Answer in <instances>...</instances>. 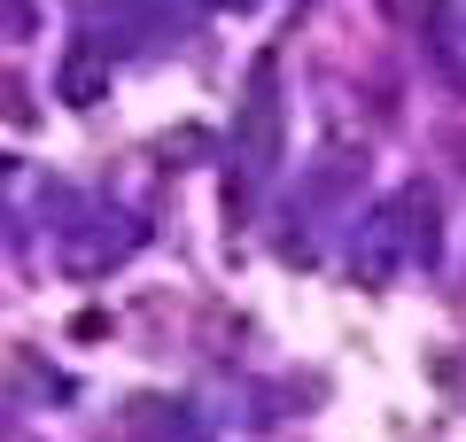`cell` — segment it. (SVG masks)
I'll use <instances>...</instances> for the list:
<instances>
[{
    "label": "cell",
    "mask_w": 466,
    "mask_h": 442,
    "mask_svg": "<svg viewBox=\"0 0 466 442\" xmlns=\"http://www.w3.org/2000/svg\"><path fill=\"white\" fill-rule=\"evenodd\" d=\"M233 156H241V179H272V171H280V55H257L249 63Z\"/></svg>",
    "instance_id": "6da1fadb"
},
{
    "label": "cell",
    "mask_w": 466,
    "mask_h": 442,
    "mask_svg": "<svg viewBox=\"0 0 466 442\" xmlns=\"http://www.w3.org/2000/svg\"><path fill=\"white\" fill-rule=\"evenodd\" d=\"M404 264H412V226H404L397 195H389L381 210L358 226V241H350V279H358V287H389Z\"/></svg>",
    "instance_id": "7a4b0ae2"
},
{
    "label": "cell",
    "mask_w": 466,
    "mask_h": 442,
    "mask_svg": "<svg viewBox=\"0 0 466 442\" xmlns=\"http://www.w3.org/2000/svg\"><path fill=\"white\" fill-rule=\"evenodd\" d=\"M55 101H70V109H94V101H109V55H101L94 39H70V47H63Z\"/></svg>",
    "instance_id": "3957f363"
},
{
    "label": "cell",
    "mask_w": 466,
    "mask_h": 442,
    "mask_svg": "<svg viewBox=\"0 0 466 442\" xmlns=\"http://www.w3.org/2000/svg\"><path fill=\"white\" fill-rule=\"evenodd\" d=\"M358 179H366V147H358V156H350V147H327V156L303 171V195L311 202H342Z\"/></svg>",
    "instance_id": "277c9868"
},
{
    "label": "cell",
    "mask_w": 466,
    "mask_h": 442,
    "mask_svg": "<svg viewBox=\"0 0 466 442\" xmlns=\"http://www.w3.org/2000/svg\"><path fill=\"white\" fill-rule=\"evenodd\" d=\"M133 248H140V226L125 217V226H116V233H101V241H70V248H63V264L86 279V272H101V264H125Z\"/></svg>",
    "instance_id": "5b68a950"
},
{
    "label": "cell",
    "mask_w": 466,
    "mask_h": 442,
    "mask_svg": "<svg viewBox=\"0 0 466 442\" xmlns=\"http://www.w3.org/2000/svg\"><path fill=\"white\" fill-rule=\"evenodd\" d=\"M397 210H404V226H412V264H435V248H443V233H435V195L428 186H404Z\"/></svg>",
    "instance_id": "8992f818"
},
{
    "label": "cell",
    "mask_w": 466,
    "mask_h": 442,
    "mask_svg": "<svg viewBox=\"0 0 466 442\" xmlns=\"http://www.w3.org/2000/svg\"><path fill=\"white\" fill-rule=\"evenodd\" d=\"M8 32H16V39H32V0H8Z\"/></svg>",
    "instance_id": "52a82bcc"
},
{
    "label": "cell",
    "mask_w": 466,
    "mask_h": 442,
    "mask_svg": "<svg viewBox=\"0 0 466 442\" xmlns=\"http://www.w3.org/2000/svg\"><path fill=\"white\" fill-rule=\"evenodd\" d=\"M202 8H241V0H202Z\"/></svg>",
    "instance_id": "ba28073f"
}]
</instances>
